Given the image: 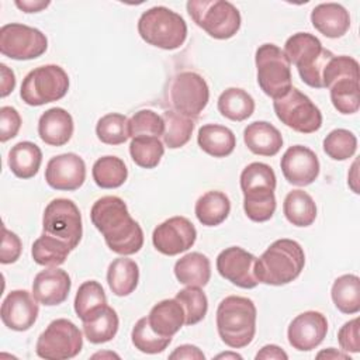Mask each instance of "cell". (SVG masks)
<instances>
[{
    "label": "cell",
    "instance_id": "1",
    "mask_svg": "<svg viewBox=\"0 0 360 360\" xmlns=\"http://www.w3.org/2000/svg\"><path fill=\"white\" fill-rule=\"evenodd\" d=\"M90 218L114 253L129 256L139 252L143 246L142 228L129 215L122 198L117 195L98 198L91 207Z\"/></svg>",
    "mask_w": 360,
    "mask_h": 360
},
{
    "label": "cell",
    "instance_id": "2",
    "mask_svg": "<svg viewBox=\"0 0 360 360\" xmlns=\"http://www.w3.org/2000/svg\"><path fill=\"white\" fill-rule=\"evenodd\" d=\"M305 266L302 246L292 239L274 240L259 259H256L255 274L259 283L267 285H284L294 281Z\"/></svg>",
    "mask_w": 360,
    "mask_h": 360
},
{
    "label": "cell",
    "instance_id": "3",
    "mask_svg": "<svg viewBox=\"0 0 360 360\" xmlns=\"http://www.w3.org/2000/svg\"><path fill=\"white\" fill-rule=\"evenodd\" d=\"M256 307L248 297L228 295L217 308V329L221 340L242 349L252 343L256 333Z\"/></svg>",
    "mask_w": 360,
    "mask_h": 360
},
{
    "label": "cell",
    "instance_id": "4",
    "mask_svg": "<svg viewBox=\"0 0 360 360\" xmlns=\"http://www.w3.org/2000/svg\"><path fill=\"white\" fill-rule=\"evenodd\" d=\"M284 53L292 63L301 80L314 89H323L322 72L333 56L329 49L322 46V42L309 32L292 34L284 44Z\"/></svg>",
    "mask_w": 360,
    "mask_h": 360
},
{
    "label": "cell",
    "instance_id": "5",
    "mask_svg": "<svg viewBox=\"0 0 360 360\" xmlns=\"http://www.w3.org/2000/svg\"><path fill=\"white\" fill-rule=\"evenodd\" d=\"M141 38L156 48L173 51L180 48L187 38V24L176 11L155 6L142 13L138 20Z\"/></svg>",
    "mask_w": 360,
    "mask_h": 360
},
{
    "label": "cell",
    "instance_id": "6",
    "mask_svg": "<svg viewBox=\"0 0 360 360\" xmlns=\"http://www.w3.org/2000/svg\"><path fill=\"white\" fill-rule=\"evenodd\" d=\"M187 11L191 20L215 39H229L240 28V13L225 0H188Z\"/></svg>",
    "mask_w": 360,
    "mask_h": 360
},
{
    "label": "cell",
    "instance_id": "7",
    "mask_svg": "<svg viewBox=\"0 0 360 360\" xmlns=\"http://www.w3.org/2000/svg\"><path fill=\"white\" fill-rule=\"evenodd\" d=\"M255 63L262 91L273 100L285 96L291 87V63L284 51L274 44H263L256 49Z\"/></svg>",
    "mask_w": 360,
    "mask_h": 360
},
{
    "label": "cell",
    "instance_id": "8",
    "mask_svg": "<svg viewBox=\"0 0 360 360\" xmlns=\"http://www.w3.org/2000/svg\"><path fill=\"white\" fill-rule=\"evenodd\" d=\"M69 90V76L59 65H44L27 73L21 83L20 97L32 107L58 101Z\"/></svg>",
    "mask_w": 360,
    "mask_h": 360
},
{
    "label": "cell",
    "instance_id": "9",
    "mask_svg": "<svg viewBox=\"0 0 360 360\" xmlns=\"http://www.w3.org/2000/svg\"><path fill=\"white\" fill-rule=\"evenodd\" d=\"M83 347L80 329L69 319L59 318L52 321L39 335L35 352L41 359L66 360L77 356Z\"/></svg>",
    "mask_w": 360,
    "mask_h": 360
},
{
    "label": "cell",
    "instance_id": "10",
    "mask_svg": "<svg viewBox=\"0 0 360 360\" xmlns=\"http://www.w3.org/2000/svg\"><path fill=\"white\" fill-rule=\"evenodd\" d=\"M273 108L277 118L295 132L312 134L322 127L321 110L295 87H291L281 98L274 100Z\"/></svg>",
    "mask_w": 360,
    "mask_h": 360
},
{
    "label": "cell",
    "instance_id": "11",
    "mask_svg": "<svg viewBox=\"0 0 360 360\" xmlns=\"http://www.w3.org/2000/svg\"><path fill=\"white\" fill-rule=\"evenodd\" d=\"M210 89L205 79L195 72H180L169 87V101L172 110L195 120L207 107Z\"/></svg>",
    "mask_w": 360,
    "mask_h": 360
},
{
    "label": "cell",
    "instance_id": "12",
    "mask_svg": "<svg viewBox=\"0 0 360 360\" xmlns=\"http://www.w3.org/2000/svg\"><path fill=\"white\" fill-rule=\"evenodd\" d=\"M42 231L63 240L73 250L83 235L82 215L77 205L69 198L52 200L42 215Z\"/></svg>",
    "mask_w": 360,
    "mask_h": 360
},
{
    "label": "cell",
    "instance_id": "13",
    "mask_svg": "<svg viewBox=\"0 0 360 360\" xmlns=\"http://www.w3.org/2000/svg\"><path fill=\"white\" fill-rule=\"evenodd\" d=\"M48 48V39L38 28L11 22L0 28V52L14 60L39 58Z\"/></svg>",
    "mask_w": 360,
    "mask_h": 360
},
{
    "label": "cell",
    "instance_id": "14",
    "mask_svg": "<svg viewBox=\"0 0 360 360\" xmlns=\"http://www.w3.org/2000/svg\"><path fill=\"white\" fill-rule=\"evenodd\" d=\"M197 239V229L186 217H172L159 224L152 233V242L158 252L176 256L188 250Z\"/></svg>",
    "mask_w": 360,
    "mask_h": 360
},
{
    "label": "cell",
    "instance_id": "15",
    "mask_svg": "<svg viewBox=\"0 0 360 360\" xmlns=\"http://www.w3.org/2000/svg\"><path fill=\"white\" fill-rule=\"evenodd\" d=\"M256 256L239 246L224 249L217 257V270L225 280L240 288H255L259 281L255 274Z\"/></svg>",
    "mask_w": 360,
    "mask_h": 360
},
{
    "label": "cell",
    "instance_id": "16",
    "mask_svg": "<svg viewBox=\"0 0 360 360\" xmlns=\"http://www.w3.org/2000/svg\"><path fill=\"white\" fill-rule=\"evenodd\" d=\"M45 180L53 190L75 191L86 180V163L72 152L53 156L46 165Z\"/></svg>",
    "mask_w": 360,
    "mask_h": 360
},
{
    "label": "cell",
    "instance_id": "17",
    "mask_svg": "<svg viewBox=\"0 0 360 360\" xmlns=\"http://www.w3.org/2000/svg\"><path fill=\"white\" fill-rule=\"evenodd\" d=\"M280 167L290 184L305 187L316 180L321 165L312 149L304 145H292L281 156Z\"/></svg>",
    "mask_w": 360,
    "mask_h": 360
},
{
    "label": "cell",
    "instance_id": "18",
    "mask_svg": "<svg viewBox=\"0 0 360 360\" xmlns=\"http://www.w3.org/2000/svg\"><path fill=\"white\" fill-rule=\"evenodd\" d=\"M328 332V321L318 311H305L297 315L288 325L287 338L292 349L309 352L318 347Z\"/></svg>",
    "mask_w": 360,
    "mask_h": 360
},
{
    "label": "cell",
    "instance_id": "19",
    "mask_svg": "<svg viewBox=\"0 0 360 360\" xmlns=\"http://www.w3.org/2000/svg\"><path fill=\"white\" fill-rule=\"evenodd\" d=\"M39 307L32 292L27 290H13L7 294L1 304L3 323L17 332L28 330L38 318Z\"/></svg>",
    "mask_w": 360,
    "mask_h": 360
},
{
    "label": "cell",
    "instance_id": "20",
    "mask_svg": "<svg viewBox=\"0 0 360 360\" xmlns=\"http://www.w3.org/2000/svg\"><path fill=\"white\" fill-rule=\"evenodd\" d=\"M70 287L72 281L68 271L58 267H49L34 277L32 295L42 305L53 307L66 301Z\"/></svg>",
    "mask_w": 360,
    "mask_h": 360
},
{
    "label": "cell",
    "instance_id": "21",
    "mask_svg": "<svg viewBox=\"0 0 360 360\" xmlns=\"http://www.w3.org/2000/svg\"><path fill=\"white\" fill-rule=\"evenodd\" d=\"M73 118L60 107L46 110L38 121V135L49 146H63L73 135Z\"/></svg>",
    "mask_w": 360,
    "mask_h": 360
},
{
    "label": "cell",
    "instance_id": "22",
    "mask_svg": "<svg viewBox=\"0 0 360 360\" xmlns=\"http://www.w3.org/2000/svg\"><path fill=\"white\" fill-rule=\"evenodd\" d=\"M311 22L326 38H340L350 28V15L342 4L321 3L312 8Z\"/></svg>",
    "mask_w": 360,
    "mask_h": 360
},
{
    "label": "cell",
    "instance_id": "23",
    "mask_svg": "<svg viewBox=\"0 0 360 360\" xmlns=\"http://www.w3.org/2000/svg\"><path fill=\"white\" fill-rule=\"evenodd\" d=\"M243 141L248 149L259 156H274L283 146L280 131L267 121H255L243 131Z\"/></svg>",
    "mask_w": 360,
    "mask_h": 360
},
{
    "label": "cell",
    "instance_id": "24",
    "mask_svg": "<svg viewBox=\"0 0 360 360\" xmlns=\"http://www.w3.org/2000/svg\"><path fill=\"white\" fill-rule=\"evenodd\" d=\"M146 318L153 332L163 338H173L184 325V311L176 298L159 301Z\"/></svg>",
    "mask_w": 360,
    "mask_h": 360
},
{
    "label": "cell",
    "instance_id": "25",
    "mask_svg": "<svg viewBox=\"0 0 360 360\" xmlns=\"http://www.w3.org/2000/svg\"><path fill=\"white\" fill-rule=\"evenodd\" d=\"M197 142L201 150L214 158L229 156L236 146L235 134L228 127L218 124L202 125L198 129Z\"/></svg>",
    "mask_w": 360,
    "mask_h": 360
},
{
    "label": "cell",
    "instance_id": "26",
    "mask_svg": "<svg viewBox=\"0 0 360 360\" xmlns=\"http://www.w3.org/2000/svg\"><path fill=\"white\" fill-rule=\"evenodd\" d=\"M174 276L184 285L204 287L211 278L210 259L200 252L187 253L174 263Z\"/></svg>",
    "mask_w": 360,
    "mask_h": 360
},
{
    "label": "cell",
    "instance_id": "27",
    "mask_svg": "<svg viewBox=\"0 0 360 360\" xmlns=\"http://www.w3.org/2000/svg\"><path fill=\"white\" fill-rule=\"evenodd\" d=\"M139 281V267L125 256L114 259L107 269V283L117 297H127L135 291Z\"/></svg>",
    "mask_w": 360,
    "mask_h": 360
},
{
    "label": "cell",
    "instance_id": "28",
    "mask_svg": "<svg viewBox=\"0 0 360 360\" xmlns=\"http://www.w3.org/2000/svg\"><path fill=\"white\" fill-rule=\"evenodd\" d=\"M42 162V152L38 145L30 141H21L8 150V167L20 179L34 177Z\"/></svg>",
    "mask_w": 360,
    "mask_h": 360
},
{
    "label": "cell",
    "instance_id": "29",
    "mask_svg": "<svg viewBox=\"0 0 360 360\" xmlns=\"http://www.w3.org/2000/svg\"><path fill=\"white\" fill-rule=\"evenodd\" d=\"M194 212L197 219L205 226H217L222 224L231 212V201L228 195L218 190L204 193L195 202Z\"/></svg>",
    "mask_w": 360,
    "mask_h": 360
},
{
    "label": "cell",
    "instance_id": "30",
    "mask_svg": "<svg viewBox=\"0 0 360 360\" xmlns=\"http://www.w3.org/2000/svg\"><path fill=\"white\" fill-rule=\"evenodd\" d=\"M283 212L290 224L305 228L314 224L316 218V205L307 191L297 188L285 195Z\"/></svg>",
    "mask_w": 360,
    "mask_h": 360
},
{
    "label": "cell",
    "instance_id": "31",
    "mask_svg": "<svg viewBox=\"0 0 360 360\" xmlns=\"http://www.w3.org/2000/svg\"><path fill=\"white\" fill-rule=\"evenodd\" d=\"M218 111L231 121H245L255 111V100L243 89L228 87L218 97Z\"/></svg>",
    "mask_w": 360,
    "mask_h": 360
},
{
    "label": "cell",
    "instance_id": "32",
    "mask_svg": "<svg viewBox=\"0 0 360 360\" xmlns=\"http://www.w3.org/2000/svg\"><path fill=\"white\" fill-rule=\"evenodd\" d=\"M360 76H342L330 86V101L338 112L349 115L359 111L360 107Z\"/></svg>",
    "mask_w": 360,
    "mask_h": 360
},
{
    "label": "cell",
    "instance_id": "33",
    "mask_svg": "<svg viewBox=\"0 0 360 360\" xmlns=\"http://www.w3.org/2000/svg\"><path fill=\"white\" fill-rule=\"evenodd\" d=\"M330 297L342 314H357L360 311V278L356 274L338 277L332 284Z\"/></svg>",
    "mask_w": 360,
    "mask_h": 360
},
{
    "label": "cell",
    "instance_id": "34",
    "mask_svg": "<svg viewBox=\"0 0 360 360\" xmlns=\"http://www.w3.org/2000/svg\"><path fill=\"white\" fill-rule=\"evenodd\" d=\"M120 319L110 305H105L94 316L83 322V332L87 340L93 345L110 342L118 332Z\"/></svg>",
    "mask_w": 360,
    "mask_h": 360
},
{
    "label": "cell",
    "instance_id": "35",
    "mask_svg": "<svg viewBox=\"0 0 360 360\" xmlns=\"http://www.w3.org/2000/svg\"><path fill=\"white\" fill-rule=\"evenodd\" d=\"M70 252L72 249L68 243L48 233H42L39 238H37L31 248L34 262L45 267H58L63 264Z\"/></svg>",
    "mask_w": 360,
    "mask_h": 360
},
{
    "label": "cell",
    "instance_id": "36",
    "mask_svg": "<svg viewBox=\"0 0 360 360\" xmlns=\"http://www.w3.org/2000/svg\"><path fill=\"white\" fill-rule=\"evenodd\" d=\"M107 305V297L103 285L96 280L80 284L75 297V312L82 322L94 316Z\"/></svg>",
    "mask_w": 360,
    "mask_h": 360
},
{
    "label": "cell",
    "instance_id": "37",
    "mask_svg": "<svg viewBox=\"0 0 360 360\" xmlns=\"http://www.w3.org/2000/svg\"><path fill=\"white\" fill-rule=\"evenodd\" d=\"M94 183L101 188H117L121 187L127 177L128 169L122 159L117 156H103L98 158L91 169Z\"/></svg>",
    "mask_w": 360,
    "mask_h": 360
},
{
    "label": "cell",
    "instance_id": "38",
    "mask_svg": "<svg viewBox=\"0 0 360 360\" xmlns=\"http://www.w3.org/2000/svg\"><path fill=\"white\" fill-rule=\"evenodd\" d=\"M162 117L165 122V131L162 135L163 143L170 149L184 146L191 138L195 120L184 117L173 110H166Z\"/></svg>",
    "mask_w": 360,
    "mask_h": 360
},
{
    "label": "cell",
    "instance_id": "39",
    "mask_svg": "<svg viewBox=\"0 0 360 360\" xmlns=\"http://www.w3.org/2000/svg\"><path fill=\"white\" fill-rule=\"evenodd\" d=\"M243 210L255 222L269 221L276 211V195L271 188H255L243 191Z\"/></svg>",
    "mask_w": 360,
    "mask_h": 360
},
{
    "label": "cell",
    "instance_id": "40",
    "mask_svg": "<svg viewBox=\"0 0 360 360\" xmlns=\"http://www.w3.org/2000/svg\"><path fill=\"white\" fill-rule=\"evenodd\" d=\"M165 153L163 142L156 136H135L129 143V155L135 165L153 169L160 163Z\"/></svg>",
    "mask_w": 360,
    "mask_h": 360
},
{
    "label": "cell",
    "instance_id": "41",
    "mask_svg": "<svg viewBox=\"0 0 360 360\" xmlns=\"http://www.w3.org/2000/svg\"><path fill=\"white\" fill-rule=\"evenodd\" d=\"M96 135L105 145H121L129 136V120L120 112L103 115L96 124Z\"/></svg>",
    "mask_w": 360,
    "mask_h": 360
},
{
    "label": "cell",
    "instance_id": "42",
    "mask_svg": "<svg viewBox=\"0 0 360 360\" xmlns=\"http://www.w3.org/2000/svg\"><path fill=\"white\" fill-rule=\"evenodd\" d=\"M184 311V323L195 325L201 322L208 311V300L201 287L187 285L174 297Z\"/></svg>",
    "mask_w": 360,
    "mask_h": 360
},
{
    "label": "cell",
    "instance_id": "43",
    "mask_svg": "<svg viewBox=\"0 0 360 360\" xmlns=\"http://www.w3.org/2000/svg\"><path fill=\"white\" fill-rule=\"evenodd\" d=\"M131 340L135 349L146 354L162 353L172 342V338H163L153 332L150 328L148 318L143 316L136 321L131 332Z\"/></svg>",
    "mask_w": 360,
    "mask_h": 360
},
{
    "label": "cell",
    "instance_id": "44",
    "mask_svg": "<svg viewBox=\"0 0 360 360\" xmlns=\"http://www.w3.org/2000/svg\"><path fill=\"white\" fill-rule=\"evenodd\" d=\"M323 152L333 160H346L357 150L356 135L345 128L330 131L323 139Z\"/></svg>",
    "mask_w": 360,
    "mask_h": 360
},
{
    "label": "cell",
    "instance_id": "45",
    "mask_svg": "<svg viewBox=\"0 0 360 360\" xmlns=\"http://www.w3.org/2000/svg\"><path fill=\"white\" fill-rule=\"evenodd\" d=\"M271 188L276 190V173L271 166L253 162L249 163L240 173V188L242 191L252 188Z\"/></svg>",
    "mask_w": 360,
    "mask_h": 360
},
{
    "label": "cell",
    "instance_id": "46",
    "mask_svg": "<svg viewBox=\"0 0 360 360\" xmlns=\"http://www.w3.org/2000/svg\"><path fill=\"white\" fill-rule=\"evenodd\" d=\"M165 131L163 117L152 110H139L129 118V136H162Z\"/></svg>",
    "mask_w": 360,
    "mask_h": 360
},
{
    "label": "cell",
    "instance_id": "47",
    "mask_svg": "<svg viewBox=\"0 0 360 360\" xmlns=\"http://www.w3.org/2000/svg\"><path fill=\"white\" fill-rule=\"evenodd\" d=\"M342 76H359V63L352 56L333 55L322 72L323 89H329V86Z\"/></svg>",
    "mask_w": 360,
    "mask_h": 360
},
{
    "label": "cell",
    "instance_id": "48",
    "mask_svg": "<svg viewBox=\"0 0 360 360\" xmlns=\"http://www.w3.org/2000/svg\"><path fill=\"white\" fill-rule=\"evenodd\" d=\"M21 128L20 112L10 105H3L0 108V141L7 142L8 139L17 136Z\"/></svg>",
    "mask_w": 360,
    "mask_h": 360
},
{
    "label": "cell",
    "instance_id": "49",
    "mask_svg": "<svg viewBox=\"0 0 360 360\" xmlns=\"http://www.w3.org/2000/svg\"><path fill=\"white\" fill-rule=\"evenodd\" d=\"M338 342L343 352L359 353L360 352V338H359V318H353L338 332Z\"/></svg>",
    "mask_w": 360,
    "mask_h": 360
},
{
    "label": "cell",
    "instance_id": "50",
    "mask_svg": "<svg viewBox=\"0 0 360 360\" xmlns=\"http://www.w3.org/2000/svg\"><path fill=\"white\" fill-rule=\"evenodd\" d=\"M22 250V245L20 238L8 231L3 225V240H1V252H0V262L3 264H10L18 260Z\"/></svg>",
    "mask_w": 360,
    "mask_h": 360
},
{
    "label": "cell",
    "instance_id": "51",
    "mask_svg": "<svg viewBox=\"0 0 360 360\" xmlns=\"http://www.w3.org/2000/svg\"><path fill=\"white\" fill-rule=\"evenodd\" d=\"M170 359H187V360H204V353L194 345H181L177 346L170 354Z\"/></svg>",
    "mask_w": 360,
    "mask_h": 360
},
{
    "label": "cell",
    "instance_id": "52",
    "mask_svg": "<svg viewBox=\"0 0 360 360\" xmlns=\"http://www.w3.org/2000/svg\"><path fill=\"white\" fill-rule=\"evenodd\" d=\"M256 360H269V359H276V360H287L288 354L277 345H266L263 346L255 356Z\"/></svg>",
    "mask_w": 360,
    "mask_h": 360
},
{
    "label": "cell",
    "instance_id": "53",
    "mask_svg": "<svg viewBox=\"0 0 360 360\" xmlns=\"http://www.w3.org/2000/svg\"><path fill=\"white\" fill-rule=\"evenodd\" d=\"M0 70H1V91H0V96L7 97L15 87V75L4 63L0 65Z\"/></svg>",
    "mask_w": 360,
    "mask_h": 360
},
{
    "label": "cell",
    "instance_id": "54",
    "mask_svg": "<svg viewBox=\"0 0 360 360\" xmlns=\"http://www.w3.org/2000/svg\"><path fill=\"white\" fill-rule=\"evenodd\" d=\"M21 11L24 13H39L41 10L46 8L51 3L49 1H41V0H15L14 3Z\"/></svg>",
    "mask_w": 360,
    "mask_h": 360
},
{
    "label": "cell",
    "instance_id": "55",
    "mask_svg": "<svg viewBox=\"0 0 360 360\" xmlns=\"http://www.w3.org/2000/svg\"><path fill=\"white\" fill-rule=\"evenodd\" d=\"M318 359L321 357H326V359H349L350 360V356L347 353H343V352H339L333 347H328L326 350H322L316 354Z\"/></svg>",
    "mask_w": 360,
    "mask_h": 360
},
{
    "label": "cell",
    "instance_id": "56",
    "mask_svg": "<svg viewBox=\"0 0 360 360\" xmlns=\"http://www.w3.org/2000/svg\"><path fill=\"white\" fill-rule=\"evenodd\" d=\"M215 359H242L240 354L238 353H231V352H226V353H219L218 356H215Z\"/></svg>",
    "mask_w": 360,
    "mask_h": 360
},
{
    "label": "cell",
    "instance_id": "57",
    "mask_svg": "<svg viewBox=\"0 0 360 360\" xmlns=\"http://www.w3.org/2000/svg\"><path fill=\"white\" fill-rule=\"evenodd\" d=\"M104 356H110V357H120L118 354H115V353H96V354H93V357L96 359V357H104Z\"/></svg>",
    "mask_w": 360,
    "mask_h": 360
}]
</instances>
